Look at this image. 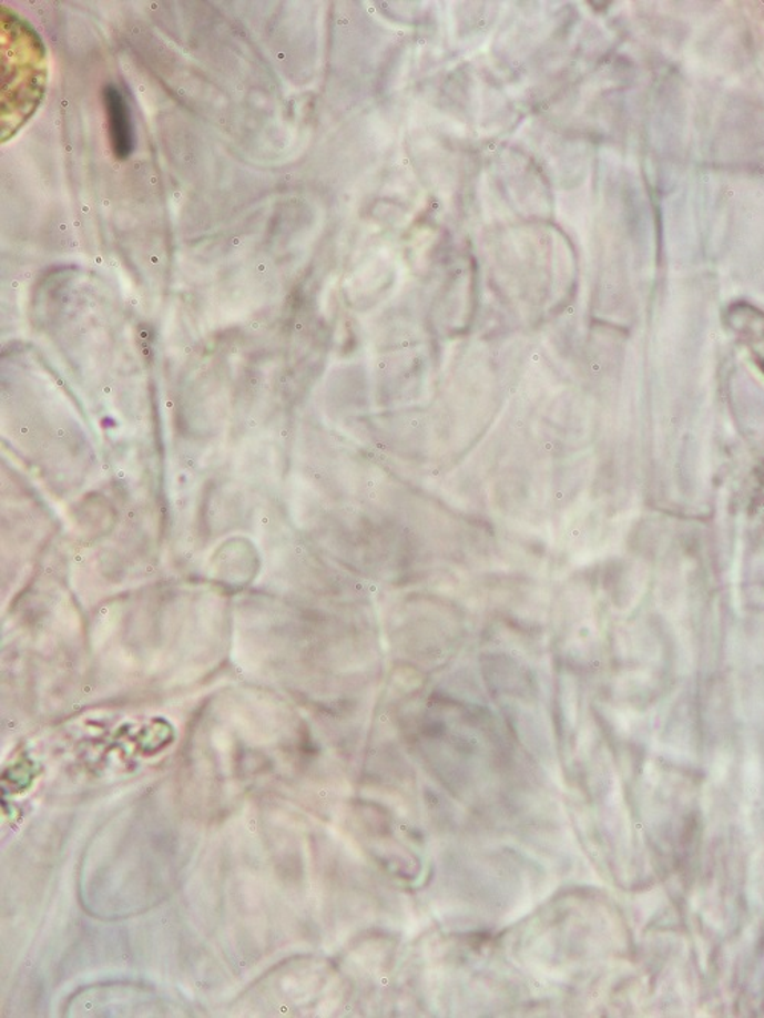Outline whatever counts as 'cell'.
<instances>
[{"label":"cell","mask_w":764,"mask_h":1018,"mask_svg":"<svg viewBox=\"0 0 764 1018\" xmlns=\"http://www.w3.org/2000/svg\"><path fill=\"white\" fill-rule=\"evenodd\" d=\"M103 99L108 113L109 139H111L112 151L119 160H128L132 155L133 144H135L131 111H129L123 94L112 84L104 89Z\"/></svg>","instance_id":"7a4b0ae2"},{"label":"cell","mask_w":764,"mask_h":1018,"mask_svg":"<svg viewBox=\"0 0 764 1018\" xmlns=\"http://www.w3.org/2000/svg\"><path fill=\"white\" fill-rule=\"evenodd\" d=\"M2 143L38 111L48 79L47 50L34 28L2 7Z\"/></svg>","instance_id":"6da1fadb"}]
</instances>
